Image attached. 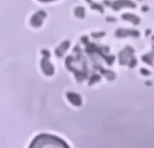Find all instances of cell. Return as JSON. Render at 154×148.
Here are the masks:
<instances>
[{
    "label": "cell",
    "mask_w": 154,
    "mask_h": 148,
    "mask_svg": "<svg viewBox=\"0 0 154 148\" xmlns=\"http://www.w3.org/2000/svg\"><path fill=\"white\" fill-rule=\"evenodd\" d=\"M29 148H70L65 140L51 134H39L31 141Z\"/></svg>",
    "instance_id": "1"
}]
</instances>
